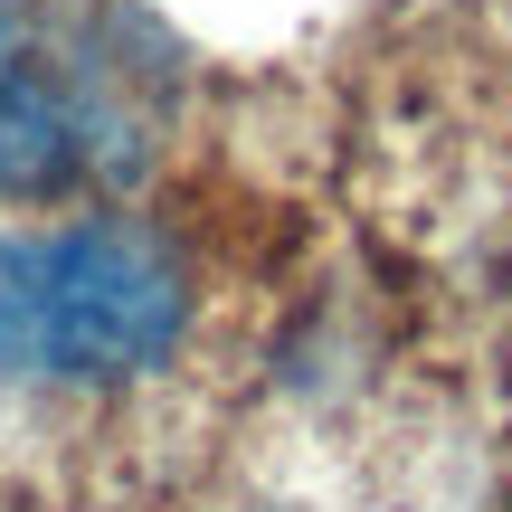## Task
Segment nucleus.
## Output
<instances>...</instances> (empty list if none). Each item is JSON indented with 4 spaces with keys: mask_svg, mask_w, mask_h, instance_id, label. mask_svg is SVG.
I'll use <instances>...</instances> for the list:
<instances>
[{
    "mask_svg": "<svg viewBox=\"0 0 512 512\" xmlns=\"http://www.w3.org/2000/svg\"><path fill=\"white\" fill-rule=\"evenodd\" d=\"M0 512H19V503H0Z\"/></svg>",
    "mask_w": 512,
    "mask_h": 512,
    "instance_id": "7ed1b4c3",
    "label": "nucleus"
},
{
    "mask_svg": "<svg viewBox=\"0 0 512 512\" xmlns=\"http://www.w3.org/2000/svg\"><path fill=\"white\" fill-rule=\"evenodd\" d=\"M171 57L124 0H0V200H86L162 152Z\"/></svg>",
    "mask_w": 512,
    "mask_h": 512,
    "instance_id": "f257e3e1",
    "label": "nucleus"
},
{
    "mask_svg": "<svg viewBox=\"0 0 512 512\" xmlns=\"http://www.w3.org/2000/svg\"><path fill=\"white\" fill-rule=\"evenodd\" d=\"M181 247L114 209H57V219L0 228V380L38 389H124L190 342Z\"/></svg>",
    "mask_w": 512,
    "mask_h": 512,
    "instance_id": "f03ea898",
    "label": "nucleus"
}]
</instances>
